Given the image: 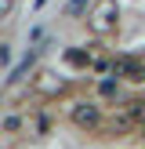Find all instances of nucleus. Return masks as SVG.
Returning <instances> with one entry per match:
<instances>
[{"instance_id": "f257e3e1", "label": "nucleus", "mask_w": 145, "mask_h": 149, "mask_svg": "<svg viewBox=\"0 0 145 149\" xmlns=\"http://www.w3.org/2000/svg\"><path fill=\"white\" fill-rule=\"evenodd\" d=\"M87 29L94 36H113L120 29V4L116 0H94V7L87 11Z\"/></svg>"}, {"instance_id": "f03ea898", "label": "nucleus", "mask_w": 145, "mask_h": 149, "mask_svg": "<svg viewBox=\"0 0 145 149\" xmlns=\"http://www.w3.org/2000/svg\"><path fill=\"white\" fill-rule=\"evenodd\" d=\"M69 120L80 131H98L105 124V113H102L98 102H76V106H69Z\"/></svg>"}, {"instance_id": "7ed1b4c3", "label": "nucleus", "mask_w": 145, "mask_h": 149, "mask_svg": "<svg viewBox=\"0 0 145 149\" xmlns=\"http://www.w3.org/2000/svg\"><path fill=\"white\" fill-rule=\"evenodd\" d=\"M33 91L40 95V98H58V95L69 91V80L58 77V73H51V69H40L33 77Z\"/></svg>"}, {"instance_id": "20e7f679", "label": "nucleus", "mask_w": 145, "mask_h": 149, "mask_svg": "<svg viewBox=\"0 0 145 149\" xmlns=\"http://www.w3.org/2000/svg\"><path fill=\"white\" fill-rule=\"evenodd\" d=\"M94 7V0H69L65 4V18H80L84 11H91Z\"/></svg>"}, {"instance_id": "39448f33", "label": "nucleus", "mask_w": 145, "mask_h": 149, "mask_svg": "<svg viewBox=\"0 0 145 149\" xmlns=\"http://www.w3.org/2000/svg\"><path fill=\"white\" fill-rule=\"evenodd\" d=\"M18 124H22V120H18L14 113H7V116H4V131H7V135H14V131H18Z\"/></svg>"}, {"instance_id": "423d86ee", "label": "nucleus", "mask_w": 145, "mask_h": 149, "mask_svg": "<svg viewBox=\"0 0 145 149\" xmlns=\"http://www.w3.org/2000/svg\"><path fill=\"white\" fill-rule=\"evenodd\" d=\"M11 15H14V0H0V18H11Z\"/></svg>"}]
</instances>
